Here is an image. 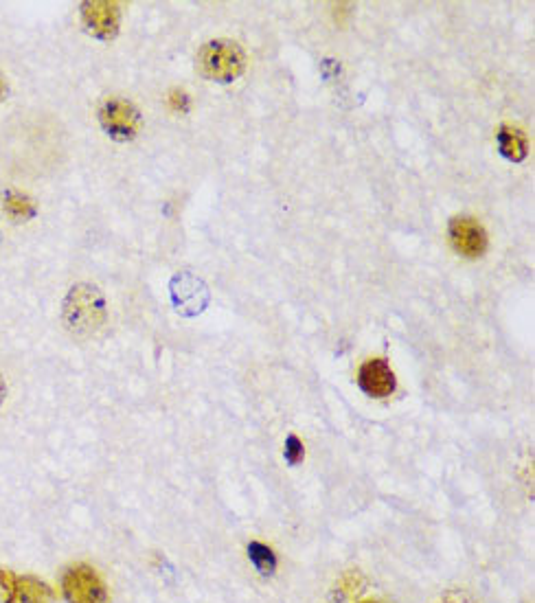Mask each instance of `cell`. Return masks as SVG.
Listing matches in <instances>:
<instances>
[{"instance_id": "8", "label": "cell", "mask_w": 535, "mask_h": 603, "mask_svg": "<svg viewBox=\"0 0 535 603\" xmlns=\"http://www.w3.org/2000/svg\"><path fill=\"white\" fill-rule=\"evenodd\" d=\"M358 386L369 397H389L395 391V375L384 360H371L360 367Z\"/></svg>"}, {"instance_id": "16", "label": "cell", "mask_w": 535, "mask_h": 603, "mask_svg": "<svg viewBox=\"0 0 535 603\" xmlns=\"http://www.w3.org/2000/svg\"><path fill=\"white\" fill-rule=\"evenodd\" d=\"M7 95V82H5V77L0 75V99H3Z\"/></svg>"}, {"instance_id": "3", "label": "cell", "mask_w": 535, "mask_h": 603, "mask_svg": "<svg viewBox=\"0 0 535 603\" xmlns=\"http://www.w3.org/2000/svg\"><path fill=\"white\" fill-rule=\"evenodd\" d=\"M62 590L68 603H108V588L93 566H68L62 577Z\"/></svg>"}, {"instance_id": "9", "label": "cell", "mask_w": 535, "mask_h": 603, "mask_svg": "<svg viewBox=\"0 0 535 603\" xmlns=\"http://www.w3.org/2000/svg\"><path fill=\"white\" fill-rule=\"evenodd\" d=\"M11 603H53L49 586L36 577H20L14 584Z\"/></svg>"}, {"instance_id": "12", "label": "cell", "mask_w": 535, "mask_h": 603, "mask_svg": "<svg viewBox=\"0 0 535 603\" xmlns=\"http://www.w3.org/2000/svg\"><path fill=\"white\" fill-rule=\"evenodd\" d=\"M248 551H250V557H253V562H255V566L259 568V571H264V573H272V571H275L277 557H275V553H272V551L268 549V546L253 542V544L248 546Z\"/></svg>"}, {"instance_id": "18", "label": "cell", "mask_w": 535, "mask_h": 603, "mask_svg": "<svg viewBox=\"0 0 535 603\" xmlns=\"http://www.w3.org/2000/svg\"><path fill=\"white\" fill-rule=\"evenodd\" d=\"M356 603H384V601H378V599H362V601H356Z\"/></svg>"}, {"instance_id": "10", "label": "cell", "mask_w": 535, "mask_h": 603, "mask_svg": "<svg viewBox=\"0 0 535 603\" xmlns=\"http://www.w3.org/2000/svg\"><path fill=\"white\" fill-rule=\"evenodd\" d=\"M498 145H500V154L509 161L520 163L525 161L527 156V139L525 134L516 128H500L498 132Z\"/></svg>"}, {"instance_id": "1", "label": "cell", "mask_w": 535, "mask_h": 603, "mask_svg": "<svg viewBox=\"0 0 535 603\" xmlns=\"http://www.w3.org/2000/svg\"><path fill=\"white\" fill-rule=\"evenodd\" d=\"M64 325L77 336H90L106 323V299L88 283H79L64 299Z\"/></svg>"}, {"instance_id": "5", "label": "cell", "mask_w": 535, "mask_h": 603, "mask_svg": "<svg viewBox=\"0 0 535 603\" xmlns=\"http://www.w3.org/2000/svg\"><path fill=\"white\" fill-rule=\"evenodd\" d=\"M450 242L463 257H481L487 250V233L472 218L459 215L450 222Z\"/></svg>"}, {"instance_id": "11", "label": "cell", "mask_w": 535, "mask_h": 603, "mask_svg": "<svg viewBox=\"0 0 535 603\" xmlns=\"http://www.w3.org/2000/svg\"><path fill=\"white\" fill-rule=\"evenodd\" d=\"M5 211L11 215V218L27 220V218H31L33 213H36V207H33V202L22 196V193L9 191L5 196Z\"/></svg>"}, {"instance_id": "14", "label": "cell", "mask_w": 535, "mask_h": 603, "mask_svg": "<svg viewBox=\"0 0 535 603\" xmlns=\"http://www.w3.org/2000/svg\"><path fill=\"white\" fill-rule=\"evenodd\" d=\"M362 582H360V577H358V573H351V575H347L345 577V582L338 586V593H343V597L345 599H351L354 595H358L360 593V586Z\"/></svg>"}, {"instance_id": "2", "label": "cell", "mask_w": 535, "mask_h": 603, "mask_svg": "<svg viewBox=\"0 0 535 603\" xmlns=\"http://www.w3.org/2000/svg\"><path fill=\"white\" fill-rule=\"evenodd\" d=\"M246 55L233 40H213L198 53V71L218 84H231L244 73Z\"/></svg>"}, {"instance_id": "17", "label": "cell", "mask_w": 535, "mask_h": 603, "mask_svg": "<svg viewBox=\"0 0 535 603\" xmlns=\"http://www.w3.org/2000/svg\"><path fill=\"white\" fill-rule=\"evenodd\" d=\"M3 400H5V382L0 378V404H3Z\"/></svg>"}, {"instance_id": "7", "label": "cell", "mask_w": 535, "mask_h": 603, "mask_svg": "<svg viewBox=\"0 0 535 603\" xmlns=\"http://www.w3.org/2000/svg\"><path fill=\"white\" fill-rule=\"evenodd\" d=\"M82 16L86 22V29L93 33L95 38L110 40L117 36L121 14L115 3H86L82 9Z\"/></svg>"}, {"instance_id": "6", "label": "cell", "mask_w": 535, "mask_h": 603, "mask_svg": "<svg viewBox=\"0 0 535 603\" xmlns=\"http://www.w3.org/2000/svg\"><path fill=\"white\" fill-rule=\"evenodd\" d=\"M172 297L182 314L196 316L200 314L209 301V290L200 279L182 272L172 281Z\"/></svg>"}, {"instance_id": "4", "label": "cell", "mask_w": 535, "mask_h": 603, "mask_svg": "<svg viewBox=\"0 0 535 603\" xmlns=\"http://www.w3.org/2000/svg\"><path fill=\"white\" fill-rule=\"evenodd\" d=\"M99 121L117 141H128L141 128V115L128 99H108L99 110Z\"/></svg>"}, {"instance_id": "15", "label": "cell", "mask_w": 535, "mask_h": 603, "mask_svg": "<svg viewBox=\"0 0 535 603\" xmlns=\"http://www.w3.org/2000/svg\"><path fill=\"white\" fill-rule=\"evenodd\" d=\"M303 446H301V441L297 439V437H288V446H286V459L292 463V465H297V463H301L303 461Z\"/></svg>"}, {"instance_id": "13", "label": "cell", "mask_w": 535, "mask_h": 603, "mask_svg": "<svg viewBox=\"0 0 535 603\" xmlns=\"http://www.w3.org/2000/svg\"><path fill=\"white\" fill-rule=\"evenodd\" d=\"M16 579L5 568H0V603H11V593H14Z\"/></svg>"}]
</instances>
